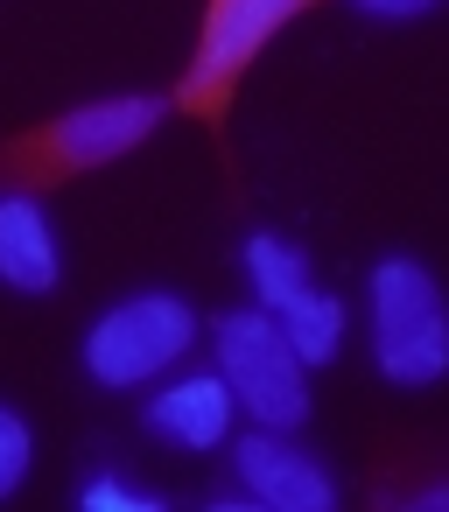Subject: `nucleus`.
I'll use <instances>...</instances> for the list:
<instances>
[{"label": "nucleus", "instance_id": "obj_1", "mask_svg": "<svg viewBox=\"0 0 449 512\" xmlns=\"http://www.w3.org/2000/svg\"><path fill=\"white\" fill-rule=\"evenodd\" d=\"M169 120V99L162 92H120V99H85L57 120H43L36 134L0 148V169H8L22 190H57L71 176H92L120 155H134L155 127Z\"/></svg>", "mask_w": 449, "mask_h": 512}, {"label": "nucleus", "instance_id": "obj_2", "mask_svg": "<svg viewBox=\"0 0 449 512\" xmlns=\"http://www.w3.org/2000/svg\"><path fill=\"white\" fill-rule=\"evenodd\" d=\"M309 8H316V0H204L197 50H190V64H183V78H176L169 106H176L183 120L218 127V120L232 113V92L246 85L253 57H260L288 22H302Z\"/></svg>", "mask_w": 449, "mask_h": 512}, {"label": "nucleus", "instance_id": "obj_3", "mask_svg": "<svg viewBox=\"0 0 449 512\" xmlns=\"http://www.w3.org/2000/svg\"><path fill=\"white\" fill-rule=\"evenodd\" d=\"M372 358L393 386H435L449 372V302L421 260L372 267Z\"/></svg>", "mask_w": 449, "mask_h": 512}, {"label": "nucleus", "instance_id": "obj_4", "mask_svg": "<svg viewBox=\"0 0 449 512\" xmlns=\"http://www.w3.org/2000/svg\"><path fill=\"white\" fill-rule=\"evenodd\" d=\"M218 372L260 428H302L309 407H316L309 400V365L295 358L288 330L267 309H225L218 316Z\"/></svg>", "mask_w": 449, "mask_h": 512}, {"label": "nucleus", "instance_id": "obj_5", "mask_svg": "<svg viewBox=\"0 0 449 512\" xmlns=\"http://www.w3.org/2000/svg\"><path fill=\"white\" fill-rule=\"evenodd\" d=\"M197 344V309L169 288H148V295H127L113 302L92 330H85V372L99 386H148L162 379L183 351Z\"/></svg>", "mask_w": 449, "mask_h": 512}, {"label": "nucleus", "instance_id": "obj_6", "mask_svg": "<svg viewBox=\"0 0 449 512\" xmlns=\"http://www.w3.org/2000/svg\"><path fill=\"white\" fill-rule=\"evenodd\" d=\"M232 470H239V484H246L260 505H274V512H330V505H337V477H330L309 449H295L288 428H253V435H239V442H232Z\"/></svg>", "mask_w": 449, "mask_h": 512}, {"label": "nucleus", "instance_id": "obj_7", "mask_svg": "<svg viewBox=\"0 0 449 512\" xmlns=\"http://www.w3.org/2000/svg\"><path fill=\"white\" fill-rule=\"evenodd\" d=\"M232 414H239V393L225 386V372H190L148 400V428L183 449H225Z\"/></svg>", "mask_w": 449, "mask_h": 512}, {"label": "nucleus", "instance_id": "obj_8", "mask_svg": "<svg viewBox=\"0 0 449 512\" xmlns=\"http://www.w3.org/2000/svg\"><path fill=\"white\" fill-rule=\"evenodd\" d=\"M0 281L15 295H50L64 281V246H57L36 190L0 197Z\"/></svg>", "mask_w": 449, "mask_h": 512}, {"label": "nucleus", "instance_id": "obj_9", "mask_svg": "<svg viewBox=\"0 0 449 512\" xmlns=\"http://www.w3.org/2000/svg\"><path fill=\"white\" fill-rule=\"evenodd\" d=\"M274 323L288 330V344H295V358L302 365H330L337 358V344H344V295H316V288H302L295 302H281L274 309Z\"/></svg>", "mask_w": 449, "mask_h": 512}, {"label": "nucleus", "instance_id": "obj_10", "mask_svg": "<svg viewBox=\"0 0 449 512\" xmlns=\"http://www.w3.org/2000/svg\"><path fill=\"white\" fill-rule=\"evenodd\" d=\"M246 281H253L260 309L274 316L281 302H295V295L309 288V260H302V246H288L281 232H253V239H246Z\"/></svg>", "mask_w": 449, "mask_h": 512}, {"label": "nucleus", "instance_id": "obj_11", "mask_svg": "<svg viewBox=\"0 0 449 512\" xmlns=\"http://www.w3.org/2000/svg\"><path fill=\"white\" fill-rule=\"evenodd\" d=\"M29 463H36V435H29V421H22L15 407H0V498H15V491H22Z\"/></svg>", "mask_w": 449, "mask_h": 512}, {"label": "nucleus", "instance_id": "obj_12", "mask_svg": "<svg viewBox=\"0 0 449 512\" xmlns=\"http://www.w3.org/2000/svg\"><path fill=\"white\" fill-rule=\"evenodd\" d=\"M78 505H92V512H120V505H141V512H155V498H141V491H127V484H113V477H92L85 491H78Z\"/></svg>", "mask_w": 449, "mask_h": 512}, {"label": "nucleus", "instance_id": "obj_13", "mask_svg": "<svg viewBox=\"0 0 449 512\" xmlns=\"http://www.w3.org/2000/svg\"><path fill=\"white\" fill-rule=\"evenodd\" d=\"M358 15H379V22H414V15H428L435 0H351Z\"/></svg>", "mask_w": 449, "mask_h": 512}]
</instances>
